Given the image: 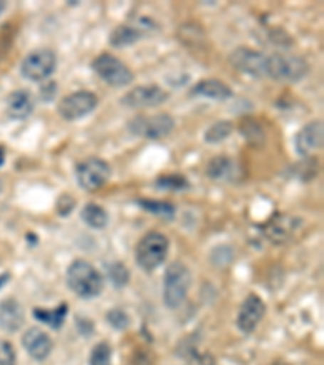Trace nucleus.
<instances>
[{
  "mask_svg": "<svg viewBox=\"0 0 324 365\" xmlns=\"http://www.w3.org/2000/svg\"><path fill=\"white\" fill-rule=\"evenodd\" d=\"M67 286L78 297L90 300L103 294L104 276L93 263L76 258L67 268Z\"/></svg>",
  "mask_w": 324,
  "mask_h": 365,
  "instance_id": "f257e3e1",
  "label": "nucleus"
},
{
  "mask_svg": "<svg viewBox=\"0 0 324 365\" xmlns=\"http://www.w3.org/2000/svg\"><path fill=\"white\" fill-rule=\"evenodd\" d=\"M192 286V273L185 263L174 262L164 272L162 300L166 307L175 310L184 305Z\"/></svg>",
  "mask_w": 324,
  "mask_h": 365,
  "instance_id": "f03ea898",
  "label": "nucleus"
},
{
  "mask_svg": "<svg viewBox=\"0 0 324 365\" xmlns=\"http://www.w3.org/2000/svg\"><path fill=\"white\" fill-rule=\"evenodd\" d=\"M169 249L170 242L166 234L150 231L138 240L137 247H135V260L143 272L151 273L166 262Z\"/></svg>",
  "mask_w": 324,
  "mask_h": 365,
  "instance_id": "7ed1b4c3",
  "label": "nucleus"
},
{
  "mask_svg": "<svg viewBox=\"0 0 324 365\" xmlns=\"http://www.w3.org/2000/svg\"><path fill=\"white\" fill-rule=\"evenodd\" d=\"M310 72V63L300 56L271 54L266 56V76L281 83H298Z\"/></svg>",
  "mask_w": 324,
  "mask_h": 365,
  "instance_id": "20e7f679",
  "label": "nucleus"
},
{
  "mask_svg": "<svg viewBox=\"0 0 324 365\" xmlns=\"http://www.w3.org/2000/svg\"><path fill=\"white\" fill-rule=\"evenodd\" d=\"M93 72L101 78L104 83L114 88L127 86L133 81L135 75L125 62L109 52H103L91 62Z\"/></svg>",
  "mask_w": 324,
  "mask_h": 365,
  "instance_id": "39448f33",
  "label": "nucleus"
},
{
  "mask_svg": "<svg viewBox=\"0 0 324 365\" xmlns=\"http://www.w3.org/2000/svg\"><path fill=\"white\" fill-rule=\"evenodd\" d=\"M110 164L96 156L86 158V160L76 164L75 168V178L78 182V187L81 190L90 193L101 190L110 179Z\"/></svg>",
  "mask_w": 324,
  "mask_h": 365,
  "instance_id": "423d86ee",
  "label": "nucleus"
},
{
  "mask_svg": "<svg viewBox=\"0 0 324 365\" xmlns=\"http://www.w3.org/2000/svg\"><path fill=\"white\" fill-rule=\"evenodd\" d=\"M57 67V56L52 49L47 47H41V49H34L23 58L20 66V73L25 80L34 81V83H41V81H47L49 76L56 72Z\"/></svg>",
  "mask_w": 324,
  "mask_h": 365,
  "instance_id": "0eeeda50",
  "label": "nucleus"
},
{
  "mask_svg": "<svg viewBox=\"0 0 324 365\" xmlns=\"http://www.w3.org/2000/svg\"><path fill=\"white\" fill-rule=\"evenodd\" d=\"M175 128L174 117L162 113L156 115H137L128 122V130L133 135L148 140H161L169 137Z\"/></svg>",
  "mask_w": 324,
  "mask_h": 365,
  "instance_id": "6e6552de",
  "label": "nucleus"
},
{
  "mask_svg": "<svg viewBox=\"0 0 324 365\" xmlns=\"http://www.w3.org/2000/svg\"><path fill=\"white\" fill-rule=\"evenodd\" d=\"M99 99L96 94L88 90H80L63 96L57 106V114L67 122H75L90 115L98 108Z\"/></svg>",
  "mask_w": 324,
  "mask_h": 365,
  "instance_id": "1a4fd4ad",
  "label": "nucleus"
},
{
  "mask_svg": "<svg viewBox=\"0 0 324 365\" xmlns=\"http://www.w3.org/2000/svg\"><path fill=\"white\" fill-rule=\"evenodd\" d=\"M169 93L159 85H141L130 90L120 98V104L128 109H152L164 104Z\"/></svg>",
  "mask_w": 324,
  "mask_h": 365,
  "instance_id": "9d476101",
  "label": "nucleus"
},
{
  "mask_svg": "<svg viewBox=\"0 0 324 365\" xmlns=\"http://www.w3.org/2000/svg\"><path fill=\"white\" fill-rule=\"evenodd\" d=\"M302 220L288 213L274 215L271 220L263 226V235L273 245H284L288 240H292L293 235L302 226Z\"/></svg>",
  "mask_w": 324,
  "mask_h": 365,
  "instance_id": "9b49d317",
  "label": "nucleus"
},
{
  "mask_svg": "<svg viewBox=\"0 0 324 365\" xmlns=\"http://www.w3.org/2000/svg\"><path fill=\"white\" fill-rule=\"evenodd\" d=\"M229 62L240 73L255 76V78L266 76V56L251 47L241 46L234 49L229 56Z\"/></svg>",
  "mask_w": 324,
  "mask_h": 365,
  "instance_id": "f8f14e48",
  "label": "nucleus"
},
{
  "mask_svg": "<svg viewBox=\"0 0 324 365\" xmlns=\"http://www.w3.org/2000/svg\"><path fill=\"white\" fill-rule=\"evenodd\" d=\"M264 315H266V304L258 294L251 292L241 302L235 325H237L239 331L244 334H251L261 323Z\"/></svg>",
  "mask_w": 324,
  "mask_h": 365,
  "instance_id": "ddd939ff",
  "label": "nucleus"
},
{
  "mask_svg": "<svg viewBox=\"0 0 324 365\" xmlns=\"http://www.w3.org/2000/svg\"><path fill=\"white\" fill-rule=\"evenodd\" d=\"M324 123L323 120H313L300 128L296 135V151L298 156L310 158L315 151L323 148Z\"/></svg>",
  "mask_w": 324,
  "mask_h": 365,
  "instance_id": "4468645a",
  "label": "nucleus"
},
{
  "mask_svg": "<svg viewBox=\"0 0 324 365\" xmlns=\"http://www.w3.org/2000/svg\"><path fill=\"white\" fill-rule=\"evenodd\" d=\"M21 344L25 347L26 354L34 359V361L43 362L51 356L52 349H54V341L47 334L44 329L38 327L28 328L21 336Z\"/></svg>",
  "mask_w": 324,
  "mask_h": 365,
  "instance_id": "2eb2a0df",
  "label": "nucleus"
},
{
  "mask_svg": "<svg viewBox=\"0 0 324 365\" xmlns=\"http://www.w3.org/2000/svg\"><path fill=\"white\" fill-rule=\"evenodd\" d=\"M151 20H143L138 23H127V25H119L114 28V31L109 34V44L115 49H125L143 38L145 31H148Z\"/></svg>",
  "mask_w": 324,
  "mask_h": 365,
  "instance_id": "dca6fc26",
  "label": "nucleus"
},
{
  "mask_svg": "<svg viewBox=\"0 0 324 365\" xmlns=\"http://www.w3.org/2000/svg\"><path fill=\"white\" fill-rule=\"evenodd\" d=\"M241 169L237 163H235L231 156L219 155L214 156L213 160L206 164V175L211 180L216 182H229V184H235L240 180Z\"/></svg>",
  "mask_w": 324,
  "mask_h": 365,
  "instance_id": "f3484780",
  "label": "nucleus"
},
{
  "mask_svg": "<svg viewBox=\"0 0 324 365\" xmlns=\"http://www.w3.org/2000/svg\"><path fill=\"white\" fill-rule=\"evenodd\" d=\"M25 325V309L14 297L0 302V329L7 333H16Z\"/></svg>",
  "mask_w": 324,
  "mask_h": 365,
  "instance_id": "a211bd4d",
  "label": "nucleus"
},
{
  "mask_svg": "<svg viewBox=\"0 0 324 365\" xmlns=\"http://www.w3.org/2000/svg\"><path fill=\"white\" fill-rule=\"evenodd\" d=\"M232 88L219 78H204L190 90V96L193 98H208L214 101H227L229 98H232Z\"/></svg>",
  "mask_w": 324,
  "mask_h": 365,
  "instance_id": "6ab92c4d",
  "label": "nucleus"
},
{
  "mask_svg": "<svg viewBox=\"0 0 324 365\" xmlns=\"http://www.w3.org/2000/svg\"><path fill=\"white\" fill-rule=\"evenodd\" d=\"M34 110V101L28 90H15L7 98V115L11 120H26Z\"/></svg>",
  "mask_w": 324,
  "mask_h": 365,
  "instance_id": "aec40b11",
  "label": "nucleus"
},
{
  "mask_svg": "<svg viewBox=\"0 0 324 365\" xmlns=\"http://www.w3.org/2000/svg\"><path fill=\"white\" fill-rule=\"evenodd\" d=\"M67 315H68V305L65 302L57 305L54 309L36 307L33 310L34 319L41 323H44V325L49 327L51 329H61L63 327L65 320H67Z\"/></svg>",
  "mask_w": 324,
  "mask_h": 365,
  "instance_id": "412c9836",
  "label": "nucleus"
},
{
  "mask_svg": "<svg viewBox=\"0 0 324 365\" xmlns=\"http://www.w3.org/2000/svg\"><path fill=\"white\" fill-rule=\"evenodd\" d=\"M239 130L250 146H263L266 141V132H264L263 125L253 117H244L240 120Z\"/></svg>",
  "mask_w": 324,
  "mask_h": 365,
  "instance_id": "4be33fe9",
  "label": "nucleus"
},
{
  "mask_svg": "<svg viewBox=\"0 0 324 365\" xmlns=\"http://www.w3.org/2000/svg\"><path fill=\"white\" fill-rule=\"evenodd\" d=\"M81 220H83L85 225L91 229H96V231H101L109 222V215L101 205L98 203H88L85 208L81 210Z\"/></svg>",
  "mask_w": 324,
  "mask_h": 365,
  "instance_id": "5701e85b",
  "label": "nucleus"
},
{
  "mask_svg": "<svg viewBox=\"0 0 324 365\" xmlns=\"http://www.w3.org/2000/svg\"><path fill=\"white\" fill-rule=\"evenodd\" d=\"M137 205L141 206V210L148 211V213L155 215L162 220H174L177 208L169 202H162V200H150V198H140L137 200Z\"/></svg>",
  "mask_w": 324,
  "mask_h": 365,
  "instance_id": "b1692460",
  "label": "nucleus"
},
{
  "mask_svg": "<svg viewBox=\"0 0 324 365\" xmlns=\"http://www.w3.org/2000/svg\"><path fill=\"white\" fill-rule=\"evenodd\" d=\"M179 354L185 359L187 365H216V359L209 352H199L192 341L180 344Z\"/></svg>",
  "mask_w": 324,
  "mask_h": 365,
  "instance_id": "393cba45",
  "label": "nucleus"
},
{
  "mask_svg": "<svg viewBox=\"0 0 324 365\" xmlns=\"http://www.w3.org/2000/svg\"><path fill=\"white\" fill-rule=\"evenodd\" d=\"M234 132V123L229 120H219L208 127V130L204 132V141L209 145H217L221 141L227 140Z\"/></svg>",
  "mask_w": 324,
  "mask_h": 365,
  "instance_id": "a878e982",
  "label": "nucleus"
},
{
  "mask_svg": "<svg viewBox=\"0 0 324 365\" xmlns=\"http://www.w3.org/2000/svg\"><path fill=\"white\" fill-rule=\"evenodd\" d=\"M156 188H159V190L182 192L190 188V180L182 174H164L156 179Z\"/></svg>",
  "mask_w": 324,
  "mask_h": 365,
  "instance_id": "bb28decb",
  "label": "nucleus"
},
{
  "mask_svg": "<svg viewBox=\"0 0 324 365\" xmlns=\"http://www.w3.org/2000/svg\"><path fill=\"white\" fill-rule=\"evenodd\" d=\"M105 272H108V279L115 289H122V287H125L128 284L130 269L122 262H114L108 264V267H105Z\"/></svg>",
  "mask_w": 324,
  "mask_h": 365,
  "instance_id": "cd10ccee",
  "label": "nucleus"
},
{
  "mask_svg": "<svg viewBox=\"0 0 324 365\" xmlns=\"http://www.w3.org/2000/svg\"><path fill=\"white\" fill-rule=\"evenodd\" d=\"M90 365H112V347L105 341H101L91 349Z\"/></svg>",
  "mask_w": 324,
  "mask_h": 365,
  "instance_id": "c85d7f7f",
  "label": "nucleus"
},
{
  "mask_svg": "<svg viewBox=\"0 0 324 365\" xmlns=\"http://www.w3.org/2000/svg\"><path fill=\"white\" fill-rule=\"evenodd\" d=\"M318 163L313 160V156L310 158H303L302 163H298L296 168H293V174L298 175L300 180H311L313 178H316L318 174Z\"/></svg>",
  "mask_w": 324,
  "mask_h": 365,
  "instance_id": "c756f323",
  "label": "nucleus"
},
{
  "mask_svg": "<svg viewBox=\"0 0 324 365\" xmlns=\"http://www.w3.org/2000/svg\"><path fill=\"white\" fill-rule=\"evenodd\" d=\"M105 320H108L109 325L114 329H119V331H123L130 327V317L125 310L122 309H112L105 314Z\"/></svg>",
  "mask_w": 324,
  "mask_h": 365,
  "instance_id": "7c9ffc66",
  "label": "nucleus"
},
{
  "mask_svg": "<svg viewBox=\"0 0 324 365\" xmlns=\"http://www.w3.org/2000/svg\"><path fill=\"white\" fill-rule=\"evenodd\" d=\"M127 365H156V357L150 349L138 347V349L133 351Z\"/></svg>",
  "mask_w": 324,
  "mask_h": 365,
  "instance_id": "2f4dec72",
  "label": "nucleus"
},
{
  "mask_svg": "<svg viewBox=\"0 0 324 365\" xmlns=\"http://www.w3.org/2000/svg\"><path fill=\"white\" fill-rule=\"evenodd\" d=\"M0 365H16V351L7 339H0Z\"/></svg>",
  "mask_w": 324,
  "mask_h": 365,
  "instance_id": "473e14b6",
  "label": "nucleus"
},
{
  "mask_svg": "<svg viewBox=\"0 0 324 365\" xmlns=\"http://www.w3.org/2000/svg\"><path fill=\"white\" fill-rule=\"evenodd\" d=\"M76 206V200L73 198V195H68V193H63V195L58 197L57 203H56V210L58 216H68L72 211L75 210Z\"/></svg>",
  "mask_w": 324,
  "mask_h": 365,
  "instance_id": "72a5a7b5",
  "label": "nucleus"
},
{
  "mask_svg": "<svg viewBox=\"0 0 324 365\" xmlns=\"http://www.w3.org/2000/svg\"><path fill=\"white\" fill-rule=\"evenodd\" d=\"M234 258V252H232V247H216L213 250V263L214 264H219V267H226L232 262Z\"/></svg>",
  "mask_w": 324,
  "mask_h": 365,
  "instance_id": "f704fd0d",
  "label": "nucleus"
},
{
  "mask_svg": "<svg viewBox=\"0 0 324 365\" xmlns=\"http://www.w3.org/2000/svg\"><path fill=\"white\" fill-rule=\"evenodd\" d=\"M51 85H52V81H46V85L41 86V99H43V101H51V99L56 96L57 86H54L52 90H49Z\"/></svg>",
  "mask_w": 324,
  "mask_h": 365,
  "instance_id": "c9c22d12",
  "label": "nucleus"
},
{
  "mask_svg": "<svg viewBox=\"0 0 324 365\" xmlns=\"http://www.w3.org/2000/svg\"><path fill=\"white\" fill-rule=\"evenodd\" d=\"M9 279H10V274L9 273H4V274H0V287H2L5 282H9Z\"/></svg>",
  "mask_w": 324,
  "mask_h": 365,
  "instance_id": "e433bc0d",
  "label": "nucleus"
},
{
  "mask_svg": "<svg viewBox=\"0 0 324 365\" xmlns=\"http://www.w3.org/2000/svg\"><path fill=\"white\" fill-rule=\"evenodd\" d=\"M4 158H5V153H4V148H2V146H0V166H2V164H4Z\"/></svg>",
  "mask_w": 324,
  "mask_h": 365,
  "instance_id": "4c0bfd02",
  "label": "nucleus"
},
{
  "mask_svg": "<svg viewBox=\"0 0 324 365\" xmlns=\"http://www.w3.org/2000/svg\"><path fill=\"white\" fill-rule=\"evenodd\" d=\"M271 365H292V364H288V362H286V361H274Z\"/></svg>",
  "mask_w": 324,
  "mask_h": 365,
  "instance_id": "58836bf2",
  "label": "nucleus"
},
{
  "mask_svg": "<svg viewBox=\"0 0 324 365\" xmlns=\"http://www.w3.org/2000/svg\"><path fill=\"white\" fill-rule=\"evenodd\" d=\"M4 9H5V4H4V2H0V14H2Z\"/></svg>",
  "mask_w": 324,
  "mask_h": 365,
  "instance_id": "ea45409f",
  "label": "nucleus"
},
{
  "mask_svg": "<svg viewBox=\"0 0 324 365\" xmlns=\"http://www.w3.org/2000/svg\"><path fill=\"white\" fill-rule=\"evenodd\" d=\"M2 190H4V180L0 179V193H2Z\"/></svg>",
  "mask_w": 324,
  "mask_h": 365,
  "instance_id": "a19ab883",
  "label": "nucleus"
}]
</instances>
